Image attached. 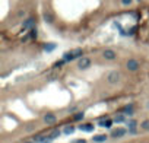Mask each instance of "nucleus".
Instances as JSON below:
<instances>
[{"mask_svg":"<svg viewBox=\"0 0 149 143\" xmlns=\"http://www.w3.org/2000/svg\"><path fill=\"white\" fill-rule=\"evenodd\" d=\"M120 80H121V73L117 72V70H113V72H110V73L107 74V82H108L110 85H116V83H118Z\"/></svg>","mask_w":149,"mask_h":143,"instance_id":"f257e3e1","label":"nucleus"},{"mask_svg":"<svg viewBox=\"0 0 149 143\" xmlns=\"http://www.w3.org/2000/svg\"><path fill=\"white\" fill-rule=\"evenodd\" d=\"M83 56V51L80 48H76V50H72L70 53H66L63 56V59L66 61H70V60H74V59H78V57H82Z\"/></svg>","mask_w":149,"mask_h":143,"instance_id":"f03ea898","label":"nucleus"},{"mask_svg":"<svg viewBox=\"0 0 149 143\" xmlns=\"http://www.w3.org/2000/svg\"><path fill=\"white\" fill-rule=\"evenodd\" d=\"M78 67L80 70H86V69H89L91 67V60L88 57H80L79 61H78Z\"/></svg>","mask_w":149,"mask_h":143,"instance_id":"7ed1b4c3","label":"nucleus"},{"mask_svg":"<svg viewBox=\"0 0 149 143\" xmlns=\"http://www.w3.org/2000/svg\"><path fill=\"white\" fill-rule=\"evenodd\" d=\"M126 67H127V70H130V72H136L139 67H140V64H139V61L138 60H134V59H129L127 60V63H126Z\"/></svg>","mask_w":149,"mask_h":143,"instance_id":"20e7f679","label":"nucleus"},{"mask_svg":"<svg viewBox=\"0 0 149 143\" xmlns=\"http://www.w3.org/2000/svg\"><path fill=\"white\" fill-rule=\"evenodd\" d=\"M102 56H104V59L105 60H114L116 57H117V53H116V51L114 50H105L104 51V53H102Z\"/></svg>","mask_w":149,"mask_h":143,"instance_id":"39448f33","label":"nucleus"},{"mask_svg":"<svg viewBox=\"0 0 149 143\" xmlns=\"http://www.w3.org/2000/svg\"><path fill=\"white\" fill-rule=\"evenodd\" d=\"M44 121H45L47 124H54V123L57 121V117H56L54 114H45V115H44Z\"/></svg>","mask_w":149,"mask_h":143,"instance_id":"423d86ee","label":"nucleus"},{"mask_svg":"<svg viewBox=\"0 0 149 143\" xmlns=\"http://www.w3.org/2000/svg\"><path fill=\"white\" fill-rule=\"evenodd\" d=\"M78 128L82 130V132H88V133H89V132H94V126L89 124V123H88V124H80Z\"/></svg>","mask_w":149,"mask_h":143,"instance_id":"0eeeda50","label":"nucleus"},{"mask_svg":"<svg viewBox=\"0 0 149 143\" xmlns=\"http://www.w3.org/2000/svg\"><path fill=\"white\" fill-rule=\"evenodd\" d=\"M32 27H34V19H27V21L23 22V25H22V29L27 31V29H29Z\"/></svg>","mask_w":149,"mask_h":143,"instance_id":"6e6552de","label":"nucleus"},{"mask_svg":"<svg viewBox=\"0 0 149 143\" xmlns=\"http://www.w3.org/2000/svg\"><path fill=\"white\" fill-rule=\"evenodd\" d=\"M124 134H126V130H124V128H117V130H114V132H113V134H111V136L117 139V137H121Z\"/></svg>","mask_w":149,"mask_h":143,"instance_id":"1a4fd4ad","label":"nucleus"},{"mask_svg":"<svg viewBox=\"0 0 149 143\" xmlns=\"http://www.w3.org/2000/svg\"><path fill=\"white\" fill-rule=\"evenodd\" d=\"M92 140H94V142H96V143H102V142H105V140H107V136H105V134H98V136H94V137H92Z\"/></svg>","mask_w":149,"mask_h":143,"instance_id":"9d476101","label":"nucleus"},{"mask_svg":"<svg viewBox=\"0 0 149 143\" xmlns=\"http://www.w3.org/2000/svg\"><path fill=\"white\" fill-rule=\"evenodd\" d=\"M44 19H45V22L51 23L53 22V15L50 13V12H45V13H44Z\"/></svg>","mask_w":149,"mask_h":143,"instance_id":"9b49d317","label":"nucleus"},{"mask_svg":"<svg viewBox=\"0 0 149 143\" xmlns=\"http://www.w3.org/2000/svg\"><path fill=\"white\" fill-rule=\"evenodd\" d=\"M73 132H74V127H73V126H67V127L65 128V133H66V134H72Z\"/></svg>","mask_w":149,"mask_h":143,"instance_id":"f8f14e48","label":"nucleus"},{"mask_svg":"<svg viewBox=\"0 0 149 143\" xmlns=\"http://www.w3.org/2000/svg\"><path fill=\"white\" fill-rule=\"evenodd\" d=\"M83 117H85V114H83V112H78L76 115H74V117H73V120H76V121H79V120H82V118H83Z\"/></svg>","mask_w":149,"mask_h":143,"instance_id":"ddd939ff","label":"nucleus"},{"mask_svg":"<svg viewBox=\"0 0 149 143\" xmlns=\"http://www.w3.org/2000/svg\"><path fill=\"white\" fill-rule=\"evenodd\" d=\"M60 134H61V132H60V130H54V132H53L51 134H50V136H51V139H57Z\"/></svg>","mask_w":149,"mask_h":143,"instance_id":"4468645a","label":"nucleus"},{"mask_svg":"<svg viewBox=\"0 0 149 143\" xmlns=\"http://www.w3.org/2000/svg\"><path fill=\"white\" fill-rule=\"evenodd\" d=\"M54 48H56V45H54V44H48V45H45V47H44V50H45V51H53Z\"/></svg>","mask_w":149,"mask_h":143,"instance_id":"2eb2a0df","label":"nucleus"},{"mask_svg":"<svg viewBox=\"0 0 149 143\" xmlns=\"http://www.w3.org/2000/svg\"><path fill=\"white\" fill-rule=\"evenodd\" d=\"M140 126H142V128H143V130H149V120H145Z\"/></svg>","mask_w":149,"mask_h":143,"instance_id":"dca6fc26","label":"nucleus"},{"mask_svg":"<svg viewBox=\"0 0 149 143\" xmlns=\"http://www.w3.org/2000/svg\"><path fill=\"white\" fill-rule=\"evenodd\" d=\"M127 126H129V128H134L136 127V121L134 120H129L127 121Z\"/></svg>","mask_w":149,"mask_h":143,"instance_id":"f3484780","label":"nucleus"},{"mask_svg":"<svg viewBox=\"0 0 149 143\" xmlns=\"http://www.w3.org/2000/svg\"><path fill=\"white\" fill-rule=\"evenodd\" d=\"M114 121H116V123H121V121H124V115H117L116 118H114Z\"/></svg>","mask_w":149,"mask_h":143,"instance_id":"a211bd4d","label":"nucleus"},{"mask_svg":"<svg viewBox=\"0 0 149 143\" xmlns=\"http://www.w3.org/2000/svg\"><path fill=\"white\" fill-rule=\"evenodd\" d=\"M37 35H38V34H37V29H31V34H29V37L32 38V40H34V38H37Z\"/></svg>","mask_w":149,"mask_h":143,"instance_id":"6ab92c4d","label":"nucleus"},{"mask_svg":"<svg viewBox=\"0 0 149 143\" xmlns=\"http://www.w3.org/2000/svg\"><path fill=\"white\" fill-rule=\"evenodd\" d=\"M132 2H133V0H121V3H123L124 6H129Z\"/></svg>","mask_w":149,"mask_h":143,"instance_id":"aec40b11","label":"nucleus"},{"mask_svg":"<svg viewBox=\"0 0 149 143\" xmlns=\"http://www.w3.org/2000/svg\"><path fill=\"white\" fill-rule=\"evenodd\" d=\"M73 143H86V140H83V139H80V140H74Z\"/></svg>","mask_w":149,"mask_h":143,"instance_id":"412c9836","label":"nucleus"},{"mask_svg":"<svg viewBox=\"0 0 149 143\" xmlns=\"http://www.w3.org/2000/svg\"><path fill=\"white\" fill-rule=\"evenodd\" d=\"M25 143H32V142H25Z\"/></svg>","mask_w":149,"mask_h":143,"instance_id":"4be33fe9","label":"nucleus"},{"mask_svg":"<svg viewBox=\"0 0 149 143\" xmlns=\"http://www.w3.org/2000/svg\"><path fill=\"white\" fill-rule=\"evenodd\" d=\"M138 2H140V0H138Z\"/></svg>","mask_w":149,"mask_h":143,"instance_id":"5701e85b","label":"nucleus"}]
</instances>
